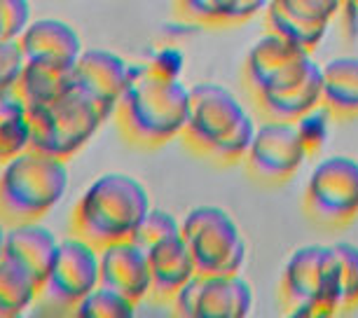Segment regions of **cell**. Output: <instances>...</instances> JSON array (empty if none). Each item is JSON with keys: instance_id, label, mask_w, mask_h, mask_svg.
<instances>
[{"instance_id": "cell-18", "label": "cell", "mask_w": 358, "mask_h": 318, "mask_svg": "<svg viewBox=\"0 0 358 318\" xmlns=\"http://www.w3.org/2000/svg\"><path fill=\"white\" fill-rule=\"evenodd\" d=\"M145 253L152 276L150 295L159 297V300H171L197 274V267H194L192 253L183 239V232L152 243L150 248H145Z\"/></svg>"}, {"instance_id": "cell-2", "label": "cell", "mask_w": 358, "mask_h": 318, "mask_svg": "<svg viewBox=\"0 0 358 318\" xmlns=\"http://www.w3.org/2000/svg\"><path fill=\"white\" fill-rule=\"evenodd\" d=\"M150 208V192L138 178L120 171L103 173L73 206L71 234L96 248L131 239Z\"/></svg>"}, {"instance_id": "cell-9", "label": "cell", "mask_w": 358, "mask_h": 318, "mask_svg": "<svg viewBox=\"0 0 358 318\" xmlns=\"http://www.w3.org/2000/svg\"><path fill=\"white\" fill-rule=\"evenodd\" d=\"M171 300L183 318H246L255 295L241 274H194Z\"/></svg>"}, {"instance_id": "cell-31", "label": "cell", "mask_w": 358, "mask_h": 318, "mask_svg": "<svg viewBox=\"0 0 358 318\" xmlns=\"http://www.w3.org/2000/svg\"><path fill=\"white\" fill-rule=\"evenodd\" d=\"M148 66H150L152 71H157L159 75L180 78V71H183V54L176 50V47H164V50L152 54Z\"/></svg>"}, {"instance_id": "cell-26", "label": "cell", "mask_w": 358, "mask_h": 318, "mask_svg": "<svg viewBox=\"0 0 358 318\" xmlns=\"http://www.w3.org/2000/svg\"><path fill=\"white\" fill-rule=\"evenodd\" d=\"M180 232V222L173 218L171 213L164 208H150L145 213V218L141 220L138 229L134 232L131 239L143 248H150L152 243H157L166 236H173Z\"/></svg>"}, {"instance_id": "cell-32", "label": "cell", "mask_w": 358, "mask_h": 318, "mask_svg": "<svg viewBox=\"0 0 358 318\" xmlns=\"http://www.w3.org/2000/svg\"><path fill=\"white\" fill-rule=\"evenodd\" d=\"M5 234H8V227L0 222V255H3V246H5Z\"/></svg>"}, {"instance_id": "cell-19", "label": "cell", "mask_w": 358, "mask_h": 318, "mask_svg": "<svg viewBox=\"0 0 358 318\" xmlns=\"http://www.w3.org/2000/svg\"><path fill=\"white\" fill-rule=\"evenodd\" d=\"M73 68H59L50 64H36V61H24V68L10 87L15 96L29 108L36 110L40 106L52 103L71 87Z\"/></svg>"}, {"instance_id": "cell-21", "label": "cell", "mask_w": 358, "mask_h": 318, "mask_svg": "<svg viewBox=\"0 0 358 318\" xmlns=\"http://www.w3.org/2000/svg\"><path fill=\"white\" fill-rule=\"evenodd\" d=\"M323 73V106L333 113H358V57L342 54L321 66Z\"/></svg>"}, {"instance_id": "cell-3", "label": "cell", "mask_w": 358, "mask_h": 318, "mask_svg": "<svg viewBox=\"0 0 358 318\" xmlns=\"http://www.w3.org/2000/svg\"><path fill=\"white\" fill-rule=\"evenodd\" d=\"M66 192V161L29 147L0 166V222L5 227L43 222Z\"/></svg>"}, {"instance_id": "cell-12", "label": "cell", "mask_w": 358, "mask_h": 318, "mask_svg": "<svg viewBox=\"0 0 358 318\" xmlns=\"http://www.w3.org/2000/svg\"><path fill=\"white\" fill-rule=\"evenodd\" d=\"M309 147L302 140L297 124L290 120H269L255 127L246 157L255 173L262 178H290L305 164Z\"/></svg>"}, {"instance_id": "cell-25", "label": "cell", "mask_w": 358, "mask_h": 318, "mask_svg": "<svg viewBox=\"0 0 358 318\" xmlns=\"http://www.w3.org/2000/svg\"><path fill=\"white\" fill-rule=\"evenodd\" d=\"M134 314H136V304L101 283L90 290L73 311V316L78 318H131Z\"/></svg>"}, {"instance_id": "cell-13", "label": "cell", "mask_w": 358, "mask_h": 318, "mask_svg": "<svg viewBox=\"0 0 358 318\" xmlns=\"http://www.w3.org/2000/svg\"><path fill=\"white\" fill-rule=\"evenodd\" d=\"M342 5L344 0H269L265 12L269 31L314 50L326 38Z\"/></svg>"}, {"instance_id": "cell-27", "label": "cell", "mask_w": 358, "mask_h": 318, "mask_svg": "<svg viewBox=\"0 0 358 318\" xmlns=\"http://www.w3.org/2000/svg\"><path fill=\"white\" fill-rule=\"evenodd\" d=\"M333 246L340 258L344 309H351L358 304V246L349 241H337Z\"/></svg>"}, {"instance_id": "cell-7", "label": "cell", "mask_w": 358, "mask_h": 318, "mask_svg": "<svg viewBox=\"0 0 358 318\" xmlns=\"http://www.w3.org/2000/svg\"><path fill=\"white\" fill-rule=\"evenodd\" d=\"M180 232L197 274H239L246 265V239L222 206H194L180 220Z\"/></svg>"}, {"instance_id": "cell-22", "label": "cell", "mask_w": 358, "mask_h": 318, "mask_svg": "<svg viewBox=\"0 0 358 318\" xmlns=\"http://www.w3.org/2000/svg\"><path fill=\"white\" fill-rule=\"evenodd\" d=\"M31 117L29 108L15 96L12 89L0 92V166L29 150Z\"/></svg>"}, {"instance_id": "cell-29", "label": "cell", "mask_w": 358, "mask_h": 318, "mask_svg": "<svg viewBox=\"0 0 358 318\" xmlns=\"http://www.w3.org/2000/svg\"><path fill=\"white\" fill-rule=\"evenodd\" d=\"M31 22V0H0V40H19Z\"/></svg>"}, {"instance_id": "cell-4", "label": "cell", "mask_w": 358, "mask_h": 318, "mask_svg": "<svg viewBox=\"0 0 358 318\" xmlns=\"http://www.w3.org/2000/svg\"><path fill=\"white\" fill-rule=\"evenodd\" d=\"M255 122L239 99L218 82L190 87L185 136L187 140L218 159L246 157L255 136Z\"/></svg>"}, {"instance_id": "cell-11", "label": "cell", "mask_w": 358, "mask_h": 318, "mask_svg": "<svg viewBox=\"0 0 358 318\" xmlns=\"http://www.w3.org/2000/svg\"><path fill=\"white\" fill-rule=\"evenodd\" d=\"M307 201L323 220L344 222L358 215V159L333 154L309 173Z\"/></svg>"}, {"instance_id": "cell-33", "label": "cell", "mask_w": 358, "mask_h": 318, "mask_svg": "<svg viewBox=\"0 0 358 318\" xmlns=\"http://www.w3.org/2000/svg\"><path fill=\"white\" fill-rule=\"evenodd\" d=\"M354 3H358V0H354Z\"/></svg>"}, {"instance_id": "cell-20", "label": "cell", "mask_w": 358, "mask_h": 318, "mask_svg": "<svg viewBox=\"0 0 358 318\" xmlns=\"http://www.w3.org/2000/svg\"><path fill=\"white\" fill-rule=\"evenodd\" d=\"M262 108L276 120H290L295 122L309 113L312 108L323 103V73L321 64L316 61V66L307 73L300 82L286 87L281 92H269V94H258Z\"/></svg>"}, {"instance_id": "cell-24", "label": "cell", "mask_w": 358, "mask_h": 318, "mask_svg": "<svg viewBox=\"0 0 358 318\" xmlns=\"http://www.w3.org/2000/svg\"><path fill=\"white\" fill-rule=\"evenodd\" d=\"M38 286L24 269L0 255V318H17L33 309Z\"/></svg>"}, {"instance_id": "cell-8", "label": "cell", "mask_w": 358, "mask_h": 318, "mask_svg": "<svg viewBox=\"0 0 358 318\" xmlns=\"http://www.w3.org/2000/svg\"><path fill=\"white\" fill-rule=\"evenodd\" d=\"M99 286V248L80 236L59 241V253L36 297V314L73 316L80 300Z\"/></svg>"}, {"instance_id": "cell-23", "label": "cell", "mask_w": 358, "mask_h": 318, "mask_svg": "<svg viewBox=\"0 0 358 318\" xmlns=\"http://www.w3.org/2000/svg\"><path fill=\"white\" fill-rule=\"evenodd\" d=\"M269 0H178V10L201 24L246 22L265 12Z\"/></svg>"}, {"instance_id": "cell-10", "label": "cell", "mask_w": 358, "mask_h": 318, "mask_svg": "<svg viewBox=\"0 0 358 318\" xmlns=\"http://www.w3.org/2000/svg\"><path fill=\"white\" fill-rule=\"evenodd\" d=\"M314 66L316 59L309 54L307 47L274 31L260 36L246 54V78L255 94L286 89L300 82Z\"/></svg>"}, {"instance_id": "cell-5", "label": "cell", "mask_w": 358, "mask_h": 318, "mask_svg": "<svg viewBox=\"0 0 358 318\" xmlns=\"http://www.w3.org/2000/svg\"><path fill=\"white\" fill-rule=\"evenodd\" d=\"M29 117L31 150L69 161L96 136L110 115L90 94L71 82L69 89L52 103L29 110Z\"/></svg>"}, {"instance_id": "cell-15", "label": "cell", "mask_w": 358, "mask_h": 318, "mask_svg": "<svg viewBox=\"0 0 358 318\" xmlns=\"http://www.w3.org/2000/svg\"><path fill=\"white\" fill-rule=\"evenodd\" d=\"M131 64L120 54L108 50H85L73 66L71 82L87 92L103 110L110 115L120 103L127 82H129Z\"/></svg>"}, {"instance_id": "cell-17", "label": "cell", "mask_w": 358, "mask_h": 318, "mask_svg": "<svg viewBox=\"0 0 358 318\" xmlns=\"http://www.w3.org/2000/svg\"><path fill=\"white\" fill-rule=\"evenodd\" d=\"M59 241L62 239H57V234L43 222H26V225L8 227L3 255L19 269H24L40 288L59 253Z\"/></svg>"}, {"instance_id": "cell-28", "label": "cell", "mask_w": 358, "mask_h": 318, "mask_svg": "<svg viewBox=\"0 0 358 318\" xmlns=\"http://www.w3.org/2000/svg\"><path fill=\"white\" fill-rule=\"evenodd\" d=\"M295 124L302 140H305V145L312 152L316 147L326 145V140L330 136V108L323 103L316 106L309 113L302 115V117H297Z\"/></svg>"}, {"instance_id": "cell-30", "label": "cell", "mask_w": 358, "mask_h": 318, "mask_svg": "<svg viewBox=\"0 0 358 318\" xmlns=\"http://www.w3.org/2000/svg\"><path fill=\"white\" fill-rule=\"evenodd\" d=\"M24 68V54L17 40H0V92L10 89Z\"/></svg>"}, {"instance_id": "cell-1", "label": "cell", "mask_w": 358, "mask_h": 318, "mask_svg": "<svg viewBox=\"0 0 358 318\" xmlns=\"http://www.w3.org/2000/svg\"><path fill=\"white\" fill-rule=\"evenodd\" d=\"M190 87L180 78H166L148 64H131L120 103L115 108L120 131L131 143L162 145L185 131Z\"/></svg>"}, {"instance_id": "cell-14", "label": "cell", "mask_w": 358, "mask_h": 318, "mask_svg": "<svg viewBox=\"0 0 358 318\" xmlns=\"http://www.w3.org/2000/svg\"><path fill=\"white\" fill-rule=\"evenodd\" d=\"M99 283L117 290L127 300L138 304L152 293V276L148 253L134 239L113 241L99 248Z\"/></svg>"}, {"instance_id": "cell-6", "label": "cell", "mask_w": 358, "mask_h": 318, "mask_svg": "<svg viewBox=\"0 0 358 318\" xmlns=\"http://www.w3.org/2000/svg\"><path fill=\"white\" fill-rule=\"evenodd\" d=\"M283 290L293 302V316L328 318L342 311V272L335 246L309 243L293 250L283 267Z\"/></svg>"}, {"instance_id": "cell-16", "label": "cell", "mask_w": 358, "mask_h": 318, "mask_svg": "<svg viewBox=\"0 0 358 318\" xmlns=\"http://www.w3.org/2000/svg\"><path fill=\"white\" fill-rule=\"evenodd\" d=\"M17 43L22 47L24 61L50 64L59 68H73L80 54L85 52L76 26L57 17L33 19Z\"/></svg>"}]
</instances>
